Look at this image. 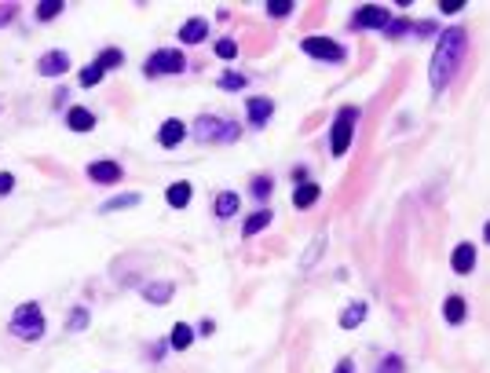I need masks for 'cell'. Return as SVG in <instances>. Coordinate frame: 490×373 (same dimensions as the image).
<instances>
[{"label":"cell","instance_id":"6da1fadb","mask_svg":"<svg viewBox=\"0 0 490 373\" xmlns=\"http://www.w3.org/2000/svg\"><path fill=\"white\" fill-rule=\"evenodd\" d=\"M465 55H468V33H465L461 26L443 30L439 40H436L432 62H428V84H432V92H443V88H450V81L457 77Z\"/></svg>","mask_w":490,"mask_h":373},{"label":"cell","instance_id":"30bf717a","mask_svg":"<svg viewBox=\"0 0 490 373\" xmlns=\"http://www.w3.org/2000/svg\"><path fill=\"white\" fill-rule=\"evenodd\" d=\"M366 315H370V300H348L337 322H340V329H358L366 322Z\"/></svg>","mask_w":490,"mask_h":373},{"label":"cell","instance_id":"60d3db41","mask_svg":"<svg viewBox=\"0 0 490 373\" xmlns=\"http://www.w3.org/2000/svg\"><path fill=\"white\" fill-rule=\"evenodd\" d=\"M483 241H486V246H490V219H486V227H483Z\"/></svg>","mask_w":490,"mask_h":373},{"label":"cell","instance_id":"7402d4cb","mask_svg":"<svg viewBox=\"0 0 490 373\" xmlns=\"http://www.w3.org/2000/svg\"><path fill=\"white\" fill-rule=\"evenodd\" d=\"M173 293H176L173 282H151V285L143 289V297L151 300V304H168V297H173Z\"/></svg>","mask_w":490,"mask_h":373},{"label":"cell","instance_id":"d590c367","mask_svg":"<svg viewBox=\"0 0 490 373\" xmlns=\"http://www.w3.org/2000/svg\"><path fill=\"white\" fill-rule=\"evenodd\" d=\"M11 187H15V176L11 172H0V194H11Z\"/></svg>","mask_w":490,"mask_h":373},{"label":"cell","instance_id":"8d00e7d4","mask_svg":"<svg viewBox=\"0 0 490 373\" xmlns=\"http://www.w3.org/2000/svg\"><path fill=\"white\" fill-rule=\"evenodd\" d=\"M333 373H355V362H351V359H340V362L333 366Z\"/></svg>","mask_w":490,"mask_h":373},{"label":"cell","instance_id":"e575fe53","mask_svg":"<svg viewBox=\"0 0 490 373\" xmlns=\"http://www.w3.org/2000/svg\"><path fill=\"white\" fill-rule=\"evenodd\" d=\"M84 322H88V311H84V307H77V311L70 315V329H81Z\"/></svg>","mask_w":490,"mask_h":373},{"label":"cell","instance_id":"ab89813d","mask_svg":"<svg viewBox=\"0 0 490 373\" xmlns=\"http://www.w3.org/2000/svg\"><path fill=\"white\" fill-rule=\"evenodd\" d=\"M11 15H15V4H4V11H0V26H4V22H11Z\"/></svg>","mask_w":490,"mask_h":373},{"label":"cell","instance_id":"836d02e7","mask_svg":"<svg viewBox=\"0 0 490 373\" xmlns=\"http://www.w3.org/2000/svg\"><path fill=\"white\" fill-rule=\"evenodd\" d=\"M461 8H465V0H439V11L443 15H457Z\"/></svg>","mask_w":490,"mask_h":373},{"label":"cell","instance_id":"44dd1931","mask_svg":"<svg viewBox=\"0 0 490 373\" xmlns=\"http://www.w3.org/2000/svg\"><path fill=\"white\" fill-rule=\"evenodd\" d=\"M66 125L74 132H92L95 128V114H92V110H84V106H74L70 114H66Z\"/></svg>","mask_w":490,"mask_h":373},{"label":"cell","instance_id":"f35d334b","mask_svg":"<svg viewBox=\"0 0 490 373\" xmlns=\"http://www.w3.org/2000/svg\"><path fill=\"white\" fill-rule=\"evenodd\" d=\"M198 333H205V337H209V333H216V322H212V319H205V322L198 326Z\"/></svg>","mask_w":490,"mask_h":373},{"label":"cell","instance_id":"f1b7e54d","mask_svg":"<svg viewBox=\"0 0 490 373\" xmlns=\"http://www.w3.org/2000/svg\"><path fill=\"white\" fill-rule=\"evenodd\" d=\"M245 84H249V77H245V74H234V70L220 77V88H227V92H242Z\"/></svg>","mask_w":490,"mask_h":373},{"label":"cell","instance_id":"ba28073f","mask_svg":"<svg viewBox=\"0 0 490 373\" xmlns=\"http://www.w3.org/2000/svg\"><path fill=\"white\" fill-rule=\"evenodd\" d=\"M476 246H472V241H457V246H454V253H450V271L454 275H472L476 271Z\"/></svg>","mask_w":490,"mask_h":373},{"label":"cell","instance_id":"1f68e13d","mask_svg":"<svg viewBox=\"0 0 490 373\" xmlns=\"http://www.w3.org/2000/svg\"><path fill=\"white\" fill-rule=\"evenodd\" d=\"M99 81H103V70H99L95 62H92V66H84V70H81V84H84V88H95Z\"/></svg>","mask_w":490,"mask_h":373},{"label":"cell","instance_id":"7a4b0ae2","mask_svg":"<svg viewBox=\"0 0 490 373\" xmlns=\"http://www.w3.org/2000/svg\"><path fill=\"white\" fill-rule=\"evenodd\" d=\"M355 121H358V106H340L337 110L333 128H329V154L333 158H344L348 154L351 136H355Z\"/></svg>","mask_w":490,"mask_h":373},{"label":"cell","instance_id":"9c48e42d","mask_svg":"<svg viewBox=\"0 0 490 373\" xmlns=\"http://www.w3.org/2000/svg\"><path fill=\"white\" fill-rule=\"evenodd\" d=\"M245 114H249V125L252 128H264L274 114V99H264V96H252L245 99Z\"/></svg>","mask_w":490,"mask_h":373},{"label":"cell","instance_id":"ac0fdd59","mask_svg":"<svg viewBox=\"0 0 490 373\" xmlns=\"http://www.w3.org/2000/svg\"><path fill=\"white\" fill-rule=\"evenodd\" d=\"M238 205H242V197L234 194V190H220L216 202H212V212H216L220 219H231L234 212H238Z\"/></svg>","mask_w":490,"mask_h":373},{"label":"cell","instance_id":"cb8c5ba5","mask_svg":"<svg viewBox=\"0 0 490 373\" xmlns=\"http://www.w3.org/2000/svg\"><path fill=\"white\" fill-rule=\"evenodd\" d=\"M373 373H407V362H402V355H395V351H392V355H385V359L377 362Z\"/></svg>","mask_w":490,"mask_h":373},{"label":"cell","instance_id":"d6986e66","mask_svg":"<svg viewBox=\"0 0 490 373\" xmlns=\"http://www.w3.org/2000/svg\"><path fill=\"white\" fill-rule=\"evenodd\" d=\"M318 197H322V187H318V183H296V190H293V205H296V209H311Z\"/></svg>","mask_w":490,"mask_h":373},{"label":"cell","instance_id":"7c38bea8","mask_svg":"<svg viewBox=\"0 0 490 373\" xmlns=\"http://www.w3.org/2000/svg\"><path fill=\"white\" fill-rule=\"evenodd\" d=\"M37 70L45 74V77H62V74L70 70V55L66 52H48V55H40Z\"/></svg>","mask_w":490,"mask_h":373},{"label":"cell","instance_id":"ffe728a7","mask_svg":"<svg viewBox=\"0 0 490 373\" xmlns=\"http://www.w3.org/2000/svg\"><path fill=\"white\" fill-rule=\"evenodd\" d=\"M190 344H194V326H187V322H176V326H173V333H168V348H176V351H187Z\"/></svg>","mask_w":490,"mask_h":373},{"label":"cell","instance_id":"3957f363","mask_svg":"<svg viewBox=\"0 0 490 373\" xmlns=\"http://www.w3.org/2000/svg\"><path fill=\"white\" fill-rule=\"evenodd\" d=\"M11 333L18 340H40L45 337V311L37 304H18L11 315Z\"/></svg>","mask_w":490,"mask_h":373},{"label":"cell","instance_id":"f546056e","mask_svg":"<svg viewBox=\"0 0 490 373\" xmlns=\"http://www.w3.org/2000/svg\"><path fill=\"white\" fill-rule=\"evenodd\" d=\"M410 30H414V26H410V22H407V18H392V22H388V26H385V37H392V40H399L402 33H410Z\"/></svg>","mask_w":490,"mask_h":373},{"label":"cell","instance_id":"5bb4252c","mask_svg":"<svg viewBox=\"0 0 490 373\" xmlns=\"http://www.w3.org/2000/svg\"><path fill=\"white\" fill-rule=\"evenodd\" d=\"M88 176H92V180L95 183H121V165L117 161H92L88 165Z\"/></svg>","mask_w":490,"mask_h":373},{"label":"cell","instance_id":"d6a6232c","mask_svg":"<svg viewBox=\"0 0 490 373\" xmlns=\"http://www.w3.org/2000/svg\"><path fill=\"white\" fill-rule=\"evenodd\" d=\"M322 246H326V234H318V238H315V246H311V253H308V256L301 260V268H304V271H311V263L318 260V253H322Z\"/></svg>","mask_w":490,"mask_h":373},{"label":"cell","instance_id":"4dcf8cb0","mask_svg":"<svg viewBox=\"0 0 490 373\" xmlns=\"http://www.w3.org/2000/svg\"><path fill=\"white\" fill-rule=\"evenodd\" d=\"M216 55L220 59H238V44H234L231 37H220L216 40Z\"/></svg>","mask_w":490,"mask_h":373},{"label":"cell","instance_id":"603a6c76","mask_svg":"<svg viewBox=\"0 0 490 373\" xmlns=\"http://www.w3.org/2000/svg\"><path fill=\"white\" fill-rule=\"evenodd\" d=\"M124 62V55H121V48H106V52H99V59H95V66L106 74V70H114V66H121Z\"/></svg>","mask_w":490,"mask_h":373},{"label":"cell","instance_id":"484cf974","mask_svg":"<svg viewBox=\"0 0 490 373\" xmlns=\"http://www.w3.org/2000/svg\"><path fill=\"white\" fill-rule=\"evenodd\" d=\"M264 8H267V15H271V18H289L296 4H293V0H267Z\"/></svg>","mask_w":490,"mask_h":373},{"label":"cell","instance_id":"74e56055","mask_svg":"<svg viewBox=\"0 0 490 373\" xmlns=\"http://www.w3.org/2000/svg\"><path fill=\"white\" fill-rule=\"evenodd\" d=\"M414 33H436V22H417Z\"/></svg>","mask_w":490,"mask_h":373},{"label":"cell","instance_id":"8992f818","mask_svg":"<svg viewBox=\"0 0 490 373\" xmlns=\"http://www.w3.org/2000/svg\"><path fill=\"white\" fill-rule=\"evenodd\" d=\"M183 66H187V59H183V52H176V48H161V52H154L151 59H146V77H168V74H183Z\"/></svg>","mask_w":490,"mask_h":373},{"label":"cell","instance_id":"4fadbf2b","mask_svg":"<svg viewBox=\"0 0 490 373\" xmlns=\"http://www.w3.org/2000/svg\"><path fill=\"white\" fill-rule=\"evenodd\" d=\"M443 319L450 322V326H461L468 319V300L461 293H450V297L443 300Z\"/></svg>","mask_w":490,"mask_h":373},{"label":"cell","instance_id":"277c9868","mask_svg":"<svg viewBox=\"0 0 490 373\" xmlns=\"http://www.w3.org/2000/svg\"><path fill=\"white\" fill-rule=\"evenodd\" d=\"M194 136H198L202 143H231V139H238V136H242V128L234 125V121H227V117H212V114H205V117L194 121Z\"/></svg>","mask_w":490,"mask_h":373},{"label":"cell","instance_id":"2e32d148","mask_svg":"<svg viewBox=\"0 0 490 373\" xmlns=\"http://www.w3.org/2000/svg\"><path fill=\"white\" fill-rule=\"evenodd\" d=\"M205 37H209V22L205 18H187L180 26V40L183 44H202Z\"/></svg>","mask_w":490,"mask_h":373},{"label":"cell","instance_id":"8fae6325","mask_svg":"<svg viewBox=\"0 0 490 373\" xmlns=\"http://www.w3.org/2000/svg\"><path fill=\"white\" fill-rule=\"evenodd\" d=\"M183 139H187V125H183L180 117L161 121V128H158V143H161V147H180Z\"/></svg>","mask_w":490,"mask_h":373},{"label":"cell","instance_id":"d4e9b609","mask_svg":"<svg viewBox=\"0 0 490 373\" xmlns=\"http://www.w3.org/2000/svg\"><path fill=\"white\" fill-rule=\"evenodd\" d=\"M249 190H252V197H257V202H267L271 190H274V180H271V176H257Z\"/></svg>","mask_w":490,"mask_h":373},{"label":"cell","instance_id":"5b68a950","mask_svg":"<svg viewBox=\"0 0 490 373\" xmlns=\"http://www.w3.org/2000/svg\"><path fill=\"white\" fill-rule=\"evenodd\" d=\"M301 52L318 59V62H344L348 52H344V44L333 40V37H304L301 40Z\"/></svg>","mask_w":490,"mask_h":373},{"label":"cell","instance_id":"52a82bcc","mask_svg":"<svg viewBox=\"0 0 490 373\" xmlns=\"http://www.w3.org/2000/svg\"><path fill=\"white\" fill-rule=\"evenodd\" d=\"M388 22H392V11L380 8V4H362V8H355V15H351V26H355V30H385Z\"/></svg>","mask_w":490,"mask_h":373},{"label":"cell","instance_id":"9a60e30c","mask_svg":"<svg viewBox=\"0 0 490 373\" xmlns=\"http://www.w3.org/2000/svg\"><path fill=\"white\" fill-rule=\"evenodd\" d=\"M190 197H194V187H190L187 180L168 183V190H165V202L173 205V209H187V205H190Z\"/></svg>","mask_w":490,"mask_h":373},{"label":"cell","instance_id":"83f0119b","mask_svg":"<svg viewBox=\"0 0 490 373\" xmlns=\"http://www.w3.org/2000/svg\"><path fill=\"white\" fill-rule=\"evenodd\" d=\"M62 8H66L62 0H45V4H37V18H40V22H52Z\"/></svg>","mask_w":490,"mask_h":373},{"label":"cell","instance_id":"4316f807","mask_svg":"<svg viewBox=\"0 0 490 373\" xmlns=\"http://www.w3.org/2000/svg\"><path fill=\"white\" fill-rule=\"evenodd\" d=\"M132 205H139V194H121V197H110L103 205V212H117V209H132Z\"/></svg>","mask_w":490,"mask_h":373},{"label":"cell","instance_id":"e0dca14e","mask_svg":"<svg viewBox=\"0 0 490 373\" xmlns=\"http://www.w3.org/2000/svg\"><path fill=\"white\" fill-rule=\"evenodd\" d=\"M271 219H274V212H271V209H257V212H249V216H245V224H242V238L260 234L264 227H271Z\"/></svg>","mask_w":490,"mask_h":373}]
</instances>
